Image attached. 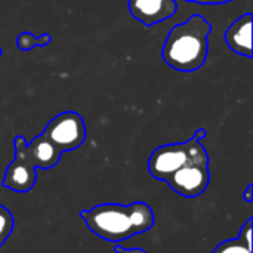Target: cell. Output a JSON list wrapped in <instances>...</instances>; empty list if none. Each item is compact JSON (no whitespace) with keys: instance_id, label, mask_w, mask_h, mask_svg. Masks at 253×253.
I'll use <instances>...</instances> for the list:
<instances>
[{"instance_id":"obj_7","label":"cell","mask_w":253,"mask_h":253,"mask_svg":"<svg viewBox=\"0 0 253 253\" xmlns=\"http://www.w3.org/2000/svg\"><path fill=\"white\" fill-rule=\"evenodd\" d=\"M130 15L145 27H153L173 16L178 10L175 0H129Z\"/></svg>"},{"instance_id":"obj_14","label":"cell","mask_w":253,"mask_h":253,"mask_svg":"<svg viewBox=\"0 0 253 253\" xmlns=\"http://www.w3.org/2000/svg\"><path fill=\"white\" fill-rule=\"evenodd\" d=\"M188 3H199V4H225L233 0H185Z\"/></svg>"},{"instance_id":"obj_13","label":"cell","mask_w":253,"mask_h":253,"mask_svg":"<svg viewBox=\"0 0 253 253\" xmlns=\"http://www.w3.org/2000/svg\"><path fill=\"white\" fill-rule=\"evenodd\" d=\"M114 252L116 253H147L144 249H141V248H132V249H126V248H123L120 243H117L116 246H114Z\"/></svg>"},{"instance_id":"obj_2","label":"cell","mask_w":253,"mask_h":253,"mask_svg":"<svg viewBox=\"0 0 253 253\" xmlns=\"http://www.w3.org/2000/svg\"><path fill=\"white\" fill-rule=\"evenodd\" d=\"M211 31V22L202 15H193L175 25L162 49L165 62L181 73H194L202 68L209 52Z\"/></svg>"},{"instance_id":"obj_1","label":"cell","mask_w":253,"mask_h":253,"mask_svg":"<svg viewBox=\"0 0 253 253\" xmlns=\"http://www.w3.org/2000/svg\"><path fill=\"white\" fill-rule=\"evenodd\" d=\"M80 218L95 236L111 243H120L144 234L154 225V212L144 202L96 205L92 209L80 211Z\"/></svg>"},{"instance_id":"obj_11","label":"cell","mask_w":253,"mask_h":253,"mask_svg":"<svg viewBox=\"0 0 253 253\" xmlns=\"http://www.w3.org/2000/svg\"><path fill=\"white\" fill-rule=\"evenodd\" d=\"M50 36L49 34H42L40 37H36L33 33L24 31L18 36L16 39V44L19 50H31L36 46H46L50 43Z\"/></svg>"},{"instance_id":"obj_9","label":"cell","mask_w":253,"mask_h":253,"mask_svg":"<svg viewBox=\"0 0 253 253\" xmlns=\"http://www.w3.org/2000/svg\"><path fill=\"white\" fill-rule=\"evenodd\" d=\"M27 154L36 169H52L59 163L61 151L42 133L27 142Z\"/></svg>"},{"instance_id":"obj_15","label":"cell","mask_w":253,"mask_h":253,"mask_svg":"<svg viewBox=\"0 0 253 253\" xmlns=\"http://www.w3.org/2000/svg\"><path fill=\"white\" fill-rule=\"evenodd\" d=\"M243 199L246 203H252L253 202V184H249L245 190V194H243Z\"/></svg>"},{"instance_id":"obj_12","label":"cell","mask_w":253,"mask_h":253,"mask_svg":"<svg viewBox=\"0 0 253 253\" xmlns=\"http://www.w3.org/2000/svg\"><path fill=\"white\" fill-rule=\"evenodd\" d=\"M13 227H15V219H13L12 212L0 205V248L10 237Z\"/></svg>"},{"instance_id":"obj_17","label":"cell","mask_w":253,"mask_h":253,"mask_svg":"<svg viewBox=\"0 0 253 253\" xmlns=\"http://www.w3.org/2000/svg\"><path fill=\"white\" fill-rule=\"evenodd\" d=\"M0 56H1V49H0Z\"/></svg>"},{"instance_id":"obj_16","label":"cell","mask_w":253,"mask_h":253,"mask_svg":"<svg viewBox=\"0 0 253 253\" xmlns=\"http://www.w3.org/2000/svg\"><path fill=\"white\" fill-rule=\"evenodd\" d=\"M205 136H206V130H205V129H199V130L194 133V138H196V139H199V141H202Z\"/></svg>"},{"instance_id":"obj_3","label":"cell","mask_w":253,"mask_h":253,"mask_svg":"<svg viewBox=\"0 0 253 253\" xmlns=\"http://www.w3.org/2000/svg\"><path fill=\"white\" fill-rule=\"evenodd\" d=\"M200 160H209V156L202 142L193 136L187 142L166 144L156 148L148 159V172L153 178L166 181L182 166Z\"/></svg>"},{"instance_id":"obj_10","label":"cell","mask_w":253,"mask_h":253,"mask_svg":"<svg viewBox=\"0 0 253 253\" xmlns=\"http://www.w3.org/2000/svg\"><path fill=\"white\" fill-rule=\"evenodd\" d=\"M212 253H252V218L245 222L237 239L219 243Z\"/></svg>"},{"instance_id":"obj_4","label":"cell","mask_w":253,"mask_h":253,"mask_svg":"<svg viewBox=\"0 0 253 253\" xmlns=\"http://www.w3.org/2000/svg\"><path fill=\"white\" fill-rule=\"evenodd\" d=\"M43 135L61 151H73L86 139V125L79 113L65 111L55 116L44 127Z\"/></svg>"},{"instance_id":"obj_6","label":"cell","mask_w":253,"mask_h":253,"mask_svg":"<svg viewBox=\"0 0 253 253\" xmlns=\"http://www.w3.org/2000/svg\"><path fill=\"white\" fill-rule=\"evenodd\" d=\"M176 194L185 199H196L202 196L211 182V172H209V160L193 162L176 172H173L165 181Z\"/></svg>"},{"instance_id":"obj_8","label":"cell","mask_w":253,"mask_h":253,"mask_svg":"<svg viewBox=\"0 0 253 253\" xmlns=\"http://www.w3.org/2000/svg\"><path fill=\"white\" fill-rule=\"evenodd\" d=\"M227 46L246 58L252 56V13H245L237 18L225 31Z\"/></svg>"},{"instance_id":"obj_5","label":"cell","mask_w":253,"mask_h":253,"mask_svg":"<svg viewBox=\"0 0 253 253\" xmlns=\"http://www.w3.org/2000/svg\"><path fill=\"white\" fill-rule=\"evenodd\" d=\"M15 157L7 166L1 185L15 193H28L37 181V169L27 154V139L21 135L13 138Z\"/></svg>"}]
</instances>
